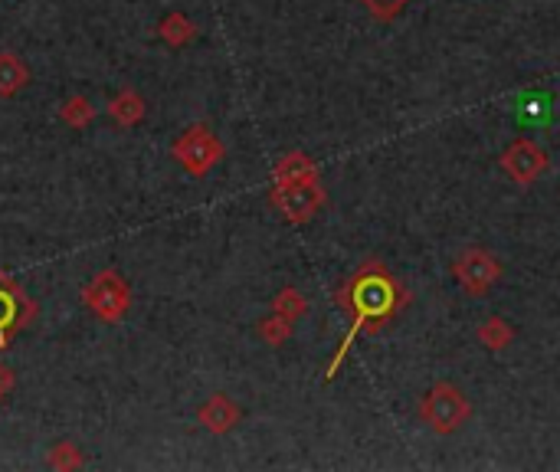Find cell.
I'll use <instances>...</instances> for the list:
<instances>
[{"label": "cell", "instance_id": "6da1fadb", "mask_svg": "<svg viewBox=\"0 0 560 472\" xmlns=\"http://www.w3.org/2000/svg\"><path fill=\"white\" fill-rule=\"evenodd\" d=\"M338 302L348 309L351 328L344 332L341 348H338L335 358H331V364H328V371H325L328 381H331V377H338L341 361L348 358V351L357 341V335H364L367 328H374V325H384L387 318L400 309V289H397V282H393V276L387 273L384 266L367 263L348 279V286H344V292L338 295Z\"/></svg>", "mask_w": 560, "mask_h": 472}, {"label": "cell", "instance_id": "7a4b0ae2", "mask_svg": "<svg viewBox=\"0 0 560 472\" xmlns=\"http://www.w3.org/2000/svg\"><path fill=\"white\" fill-rule=\"evenodd\" d=\"M82 305L99 318V322L118 325L131 309V289L118 269H102L82 286Z\"/></svg>", "mask_w": 560, "mask_h": 472}, {"label": "cell", "instance_id": "3957f363", "mask_svg": "<svg viewBox=\"0 0 560 472\" xmlns=\"http://www.w3.org/2000/svg\"><path fill=\"white\" fill-rule=\"evenodd\" d=\"M472 417V404L469 397L459 391L456 384H433L426 391L423 404H420V420L430 427L436 436H449L456 433L462 423Z\"/></svg>", "mask_w": 560, "mask_h": 472}, {"label": "cell", "instance_id": "277c9868", "mask_svg": "<svg viewBox=\"0 0 560 472\" xmlns=\"http://www.w3.org/2000/svg\"><path fill=\"white\" fill-rule=\"evenodd\" d=\"M171 155L190 177H207L223 161L226 148L207 125H190L187 132L174 141Z\"/></svg>", "mask_w": 560, "mask_h": 472}, {"label": "cell", "instance_id": "5b68a950", "mask_svg": "<svg viewBox=\"0 0 560 472\" xmlns=\"http://www.w3.org/2000/svg\"><path fill=\"white\" fill-rule=\"evenodd\" d=\"M272 207L279 210V214L289 220V223H308L321 207L328 204V194L325 187H321L318 177H308V181H289V184H276L272 187Z\"/></svg>", "mask_w": 560, "mask_h": 472}, {"label": "cell", "instance_id": "8992f818", "mask_svg": "<svg viewBox=\"0 0 560 472\" xmlns=\"http://www.w3.org/2000/svg\"><path fill=\"white\" fill-rule=\"evenodd\" d=\"M37 318V302L20 289L14 276L0 273V351L10 348V341Z\"/></svg>", "mask_w": 560, "mask_h": 472}, {"label": "cell", "instance_id": "52a82bcc", "mask_svg": "<svg viewBox=\"0 0 560 472\" xmlns=\"http://www.w3.org/2000/svg\"><path fill=\"white\" fill-rule=\"evenodd\" d=\"M452 276H456L462 292L472 295V299H482L502 279V263L485 250H466L452 263Z\"/></svg>", "mask_w": 560, "mask_h": 472}, {"label": "cell", "instance_id": "ba28073f", "mask_svg": "<svg viewBox=\"0 0 560 472\" xmlns=\"http://www.w3.org/2000/svg\"><path fill=\"white\" fill-rule=\"evenodd\" d=\"M502 168L515 184L528 187L551 168V158H547V151L541 145H534L531 138H518V141H511V148L502 155Z\"/></svg>", "mask_w": 560, "mask_h": 472}, {"label": "cell", "instance_id": "9c48e42d", "mask_svg": "<svg viewBox=\"0 0 560 472\" xmlns=\"http://www.w3.org/2000/svg\"><path fill=\"white\" fill-rule=\"evenodd\" d=\"M240 407L233 404L230 397L226 394H213L204 407L197 410V420H200V427L210 430L213 436H223V433H230L236 423H240Z\"/></svg>", "mask_w": 560, "mask_h": 472}, {"label": "cell", "instance_id": "30bf717a", "mask_svg": "<svg viewBox=\"0 0 560 472\" xmlns=\"http://www.w3.org/2000/svg\"><path fill=\"white\" fill-rule=\"evenodd\" d=\"M308 177H318V168H315V161L305 155V151H292V155L279 158L276 168H272V181H276V184L308 181Z\"/></svg>", "mask_w": 560, "mask_h": 472}, {"label": "cell", "instance_id": "8fae6325", "mask_svg": "<svg viewBox=\"0 0 560 472\" xmlns=\"http://www.w3.org/2000/svg\"><path fill=\"white\" fill-rule=\"evenodd\" d=\"M145 112H148V105H145V99H141L135 89L118 92V96L109 102V115H112V122H115V125H122V128L138 125L141 118H145Z\"/></svg>", "mask_w": 560, "mask_h": 472}, {"label": "cell", "instance_id": "7c38bea8", "mask_svg": "<svg viewBox=\"0 0 560 472\" xmlns=\"http://www.w3.org/2000/svg\"><path fill=\"white\" fill-rule=\"evenodd\" d=\"M27 82H30V69L23 66V59L17 53H10V50L0 53V96L4 99L17 96Z\"/></svg>", "mask_w": 560, "mask_h": 472}, {"label": "cell", "instance_id": "4fadbf2b", "mask_svg": "<svg viewBox=\"0 0 560 472\" xmlns=\"http://www.w3.org/2000/svg\"><path fill=\"white\" fill-rule=\"evenodd\" d=\"M158 37L168 46H174V50H181V46H187L197 37V27L187 14H181V10H171V14L158 23Z\"/></svg>", "mask_w": 560, "mask_h": 472}, {"label": "cell", "instance_id": "5bb4252c", "mask_svg": "<svg viewBox=\"0 0 560 472\" xmlns=\"http://www.w3.org/2000/svg\"><path fill=\"white\" fill-rule=\"evenodd\" d=\"M475 338H479L488 351H502V348L511 345V341H515V328H511V325L505 322V318L492 315V318H485V322L479 325V332H475Z\"/></svg>", "mask_w": 560, "mask_h": 472}, {"label": "cell", "instance_id": "9a60e30c", "mask_svg": "<svg viewBox=\"0 0 560 472\" xmlns=\"http://www.w3.org/2000/svg\"><path fill=\"white\" fill-rule=\"evenodd\" d=\"M272 312L276 315H282V318H289V322L295 325L299 322V318H305L308 315V299L299 292V289H282L276 299H272Z\"/></svg>", "mask_w": 560, "mask_h": 472}, {"label": "cell", "instance_id": "2e32d148", "mask_svg": "<svg viewBox=\"0 0 560 472\" xmlns=\"http://www.w3.org/2000/svg\"><path fill=\"white\" fill-rule=\"evenodd\" d=\"M59 118L69 125V128H86L92 118H95V105L86 96H73L63 102V109H59Z\"/></svg>", "mask_w": 560, "mask_h": 472}, {"label": "cell", "instance_id": "e0dca14e", "mask_svg": "<svg viewBox=\"0 0 560 472\" xmlns=\"http://www.w3.org/2000/svg\"><path fill=\"white\" fill-rule=\"evenodd\" d=\"M259 338L266 341V345H272V348H282L285 341L292 338V322L272 312L269 318H262V322H259Z\"/></svg>", "mask_w": 560, "mask_h": 472}, {"label": "cell", "instance_id": "ac0fdd59", "mask_svg": "<svg viewBox=\"0 0 560 472\" xmlns=\"http://www.w3.org/2000/svg\"><path fill=\"white\" fill-rule=\"evenodd\" d=\"M82 463H86V459H82V453H79V446L76 443H69V440H63V443H56V446H50V466L53 469H79Z\"/></svg>", "mask_w": 560, "mask_h": 472}, {"label": "cell", "instance_id": "d6986e66", "mask_svg": "<svg viewBox=\"0 0 560 472\" xmlns=\"http://www.w3.org/2000/svg\"><path fill=\"white\" fill-rule=\"evenodd\" d=\"M357 4H361L374 20L390 23L393 17H400V14H403V7L413 4V0H357Z\"/></svg>", "mask_w": 560, "mask_h": 472}, {"label": "cell", "instance_id": "ffe728a7", "mask_svg": "<svg viewBox=\"0 0 560 472\" xmlns=\"http://www.w3.org/2000/svg\"><path fill=\"white\" fill-rule=\"evenodd\" d=\"M10 387H14V371H10L7 364H0V397H7Z\"/></svg>", "mask_w": 560, "mask_h": 472}]
</instances>
